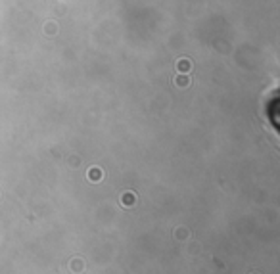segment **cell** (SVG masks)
I'll list each match as a JSON object with an SVG mask.
<instances>
[{
  "instance_id": "6da1fadb",
  "label": "cell",
  "mask_w": 280,
  "mask_h": 274,
  "mask_svg": "<svg viewBox=\"0 0 280 274\" xmlns=\"http://www.w3.org/2000/svg\"><path fill=\"white\" fill-rule=\"evenodd\" d=\"M88 176H90V180H100V178H102V171L100 169H90V174H88Z\"/></svg>"
},
{
  "instance_id": "7a4b0ae2",
  "label": "cell",
  "mask_w": 280,
  "mask_h": 274,
  "mask_svg": "<svg viewBox=\"0 0 280 274\" xmlns=\"http://www.w3.org/2000/svg\"><path fill=\"white\" fill-rule=\"evenodd\" d=\"M123 203H125V205H133V194H125V196H123Z\"/></svg>"
}]
</instances>
